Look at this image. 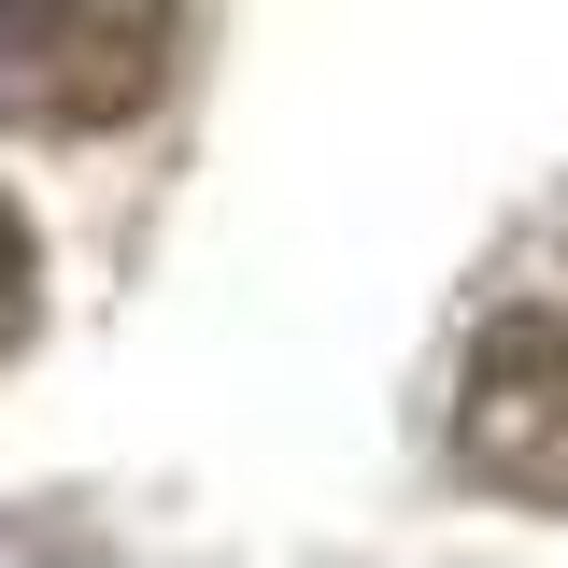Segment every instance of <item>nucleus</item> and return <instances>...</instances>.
I'll return each mask as SVG.
<instances>
[{"instance_id": "obj_3", "label": "nucleus", "mask_w": 568, "mask_h": 568, "mask_svg": "<svg viewBox=\"0 0 568 568\" xmlns=\"http://www.w3.org/2000/svg\"><path fill=\"white\" fill-rule=\"evenodd\" d=\"M29 298H43V271H29V213L0 200V355L29 342Z\"/></svg>"}, {"instance_id": "obj_2", "label": "nucleus", "mask_w": 568, "mask_h": 568, "mask_svg": "<svg viewBox=\"0 0 568 568\" xmlns=\"http://www.w3.org/2000/svg\"><path fill=\"white\" fill-rule=\"evenodd\" d=\"M455 469L526 511H568V298L497 313L455 369Z\"/></svg>"}, {"instance_id": "obj_1", "label": "nucleus", "mask_w": 568, "mask_h": 568, "mask_svg": "<svg viewBox=\"0 0 568 568\" xmlns=\"http://www.w3.org/2000/svg\"><path fill=\"white\" fill-rule=\"evenodd\" d=\"M171 43H185L171 0H0V129H129L171 85Z\"/></svg>"}]
</instances>
